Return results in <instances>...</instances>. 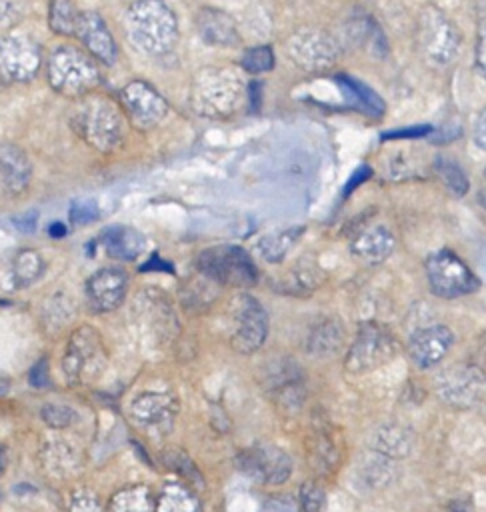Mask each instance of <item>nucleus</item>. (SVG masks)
Instances as JSON below:
<instances>
[{"mask_svg": "<svg viewBox=\"0 0 486 512\" xmlns=\"http://www.w3.org/2000/svg\"><path fill=\"white\" fill-rule=\"evenodd\" d=\"M124 26L130 42L152 56L168 52L178 40L176 16L162 0H136L130 4Z\"/></svg>", "mask_w": 486, "mask_h": 512, "instance_id": "nucleus-1", "label": "nucleus"}, {"mask_svg": "<svg viewBox=\"0 0 486 512\" xmlns=\"http://www.w3.org/2000/svg\"><path fill=\"white\" fill-rule=\"evenodd\" d=\"M74 130L100 152H112L124 136L120 110L106 98L90 96L74 110Z\"/></svg>", "mask_w": 486, "mask_h": 512, "instance_id": "nucleus-2", "label": "nucleus"}, {"mask_svg": "<svg viewBox=\"0 0 486 512\" xmlns=\"http://www.w3.org/2000/svg\"><path fill=\"white\" fill-rule=\"evenodd\" d=\"M462 44L458 28L450 18L436 6H426L418 16L416 26V46L422 60L430 66L442 68L448 66Z\"/></svg>", "mask_w": 486, "mask_h": 512, "instance_id": "nucleus-3", "label": "nucleus"}, {"mask_svg": "<svg viewBox=\"0 0 486 512\" xmlns=\"http://www.w3.org/2000/svg\"><path fill=\"white\" fill-rule=\"evenodd\" d=\"M48 80L64 96H84L98 86L100 74L94 60L82 50L56 46L48 58Z\"/></svg>", "mask_w": 486, "mask_h": 512, "instance_id": "nucleus-4", "label": "nucleus"}, {"mask_svg": "<svg viewBox=\"0 0 486 512\" xmlns=\"http://www.w3.org/2000/svg\"><path fill=\"white\" fill-rule=\"evenodd\" d=\"M242 96V82L228 70H206L196 78L192 102L202 116L224 118L234 112Z\"/></svg>", "mask_w": 486, "mask_h": 512, "instance_id": "nucleus-5", "label": "nucleus"}, {"mask_svg": "<svg viewBox=\"0 0 486 512\" xmlns=\"http://www.w3.org/2000/svg\"><path fill=\"white\" fill-rule=\"evenodd\" d=\"M198 268L222 282L232 286H250L258 278V270L248 256V252L240 246H212L200 252L198 256Z\"/></svg>", "mask_w": 486, "mask_h": 512, "instance_id": "nucleus-6", "label": "nucleus"}, {"mask_svg": "<svg viewBox=\"0 0 486 512\" xmlns=\"http://www.w3.org/2000/svg\"><path fill=\"white\" fill-rule=\"evenodd\" d=\"M426 278L440 298H456L474 292L480 282L474 272L452 250L444 248L426 260Z\"/></svg>", "mask_w": 486, "mask_h": 512, "instance_id": "nucleus-7", "label": "nucleus"}, {"mask_svg": "<svg viewBox=\"0 0 486 512\" xmlns=\"http://www.w3.org/2000/svg\"><path fill=\"white\" fill-rule=\"evenodd\" d=\"M106 366V352L98 332L90 326L78 328L64 354V372L70 382L80 384L100 376Z\"/></svg>", "mask_w": 486, "mask_h": 512, "instance_id": "nucleus-8", "label": "nucleus"}, {"mask_svg": "<svg viewBox=\"0 0 486 512\" xmlns=\"http://www.w3.org/2000/svg\"><path fill=\"white\" fill-rule=\"evenodd\" d=\"M396 352L394 338L376 324L360 326L352 346L346 354V370L352 374H362L378 368Z\"/></svg>", "mask_w": 486, "mask_h": 512, "instance_id": "nucleus-9", "label": "nucleus"}, {"mask_svg": "<svg viewBox=\"0 0 486 512\" xmlns=\"http://www.w3.org/2000/svg\"><path fill=\"white\" fill-rule=\"evenodd\" d=\"M232 322H234L232 346L238 352L250 354V352H256L264 344L266 334H268V316L256 298L242 294L234 302Z\"/></svg>", "mask_w": 486, "mask_h": 512, "instance_id": "nucleus-10", "label": "nucleus"}, {"mask_svg": "<svg viewBox=\"0 0 486 512\" xmlns=\"http://www.w3.org/2000/svg\"><path fill=\"white\" fill-rule=\"evenodd\" d=\"M288 54L296 66L308 72H322L336 62L338 48L322 30H298L288 40Z\"/></svg>", "mask_w": 486, "mask_h": 512, "instance_id": "nucleus-11", "label": "nucleus"}, {"mask_svg": "<svg viewBox=\"0 0 486 512\" xmlns=\"http://www.w3.org/2000/svg\"><path fill=\"white\" fill-rule=\"evenodd\" d=\"M238 468L264 484H282L290 478L292 462L284 450L272 444H256L238 456Z\"/></svg>", "mask_w": 486, "mask_h": 512, "instance_id": "nucleus-12", "label": "nucleus"}, {"mask_svg": "<svg viewBox=\"0 0 486 512\" xmlns=\"http://www.w3.org/2000/svg\"><path fill=\"white\" fill-rule=\"evenodd\" d=\"M178 402L166 392H142L130 404L132 420L150 434H164L172 428Z\"/></svg>", "mask_w": 486, "mask_h": 512, "instance_id": "nucleus-13", "label": "nucleus"}, {"mask_svg": "<svg viewBox=\"0 0 486 512\" xmlns=\"http://www.w3.org/2000/svg\"><path fill=\"white\" fill-rule=\"evenodd\" d=\"M122 104L138 128L156 126L168 112L166 100L144 80H132L122 88Z\"/></svg>", "mask_w": 486, "mask_h": 512, "instance_id": "nucleus-14", "label": "nucleus"}, {"mask_svg": "<svg viewBox=\"0 0 486 512\" xmlns=\"http://www.w3.org/2000/svg\"><path fill=\"white\" fill-rule=\"evenodd\" d=\"M482 378L476 366H450L438 374L436 392L446 404L468 408L478 400Z\"/></svg>", "mask_w": 486, "mask_h": 512, "instance_id": "nucleus-15", "label": "nucleus"}, {"mask_svg": "<svg viewBox=\"0 0 486 512\" xmlns=\"http://www.w3.org/2000/svg\"><path fill=\"white\" fill-rule=\"evenodd\" d=\"M2 72L10 80H32L40 68V50L26 36H6L0 50Z\"/></svg>", "mask_w": 486, "mask_h": 512, "instance_id": "nucleus-16", "label": "nucleus"}, {"mask_svg": "<svg viewBox=\"0 0 486 512\" xmlns=\"http://www.w3.org/2000/svg\"><path fill=\"white\" fill-rule=\"evenodd\" d=\"M454 336L444 324H428L412 332L408 340V352L418 368L436 366L452 348Z\"/></svg>", "mask_w": 486, "mask_h": 512, "instance_id": "nucleus-17", "label": "nucleus"}, {"mask_svg": "<svg viewBox=\"0 0 486 512\" xmlns=\"http://www.w3.org/2000/svg\"><path fill=\"white\" fill-rule=\"evenodd\" d=\"M128 276L118 268H102L86 282V296L90 308L96 312H110L118 308L126 296Z\"/></svg>", "mask_w": 486, "mask_h": 512, "instance_id": "nucleus-18", "label": "nucleus"}, {"mask_svg": "<svg viewBox=\"0 0 486 512\" xmlns=\"http://www.w3.org/2000/svg\"><path fill=\"white\" fill-rule=\"evenodd\" d=\"M76 36L88 48V52L102 64L112 66L116 62V42L96 12H82Z\"/></svg>", "mask_w": 486, "mask_h": 512, "instance_id": "nucleus-19", "label": "nucleus"}, {"mask_svg": "<svg viewBox=\"0 0 486 512\" xmlns=\"http://www.w3.org/2000/svg\"><path fill=\"white\" fill-rule=\"evenodd\" d=\"M394 250V236L384 226H370L360 230L350 242L352 256L364 266L382 264Z\"/></svg>", "mask_w": 486, "mask_h": 512, "instance_id": "nucleus-20", "label": "nucleus"}, {"mask_svg": "<svg viewBox=\"0 0 486 512\" xmlns=\"http://www.w3.org/2000/svg\"><path fill=\"white\" fill-rule=\"evenodd\" d=\"M196 28L200 38L212 46H234L238 42L234 20L218 8H202L196 16Z\"/></svg>", "mask_w": 486, "mask_h": 512, "instance_id": "nucleus-21", "label": "nucleus"}, {"mask_svg": "<svg viewBox=\"0 0 486 512\" xmlns=\"http://www.w3.org/2000/svg\"><path fill=\"white\" fill-rule=\"evenodd\" d=\"M334 80H336L338 88L342 90V94L346 96V100L354 108H358V110H362V112H366L374 118H380L386 112L384 100L370 86H366L360 80H356L352 76H346V74H338Z\"/></svg>", "mask_w": 486, "mask_h": 512, "instance_id": "nucleus-22", "label": "nucleus"}, {"mask_svg": "<svg viewBox=\"0 0 486 512\" xmlns=\"http://www.w3.org/2000/svg\"><path fill=\"white\" fill-rule=\"evenodd\" d=\"M106 254L116 260H134L144 250V236L128 226H112L102 234Z\"/></svg>", "mask_w": 486, "mask_h": 512, "instance_id": "nucleus-23", "label": "nucleus"}, {"mask_svg": "<svg viewBox=\"0 0 486 512\" xmlns=\"http://www.w3.org/2000/svg\"><path fill=\"white\" fill-rule=\"evenodd\" d=\"M30 162L22 150L12 144L2 146V184L8 192H20L30 182Z\"/></svg>", "mask_w": 486, "mask_h": 512, "instance_id": "nucleus-24", "label": "nucleus"}, {"mask_svg": "<svg viewBox=\"0 0 486 512\" xmlns=\"http://www.w3.org/2000/svg\"><path fill=\"white\" fill-rule=\"evenodd\" d=\"M110 512H156V502L146 486H128L112 496Z\"/></svg>", "mask_w": 486, "mask_h": 512, "instance_id": "nucleus-25", "label": "nucleus"}, {"mask_svg": "<svg viewBox=\"0 0 486 512\" xmlns=\"http://www.w3.org/2000/svg\"><path fill=\"white\" fill-rule=\"evenodd\" d=\"M156 512H200L198 498L180 484H166L156 498Z\"/></svg>", "mask_w": 486, "mask_h": 512, "instance_id": "nucleus-26", "label": "nucleus"}, {"mask_svg": "<svg viewBox=\"0 0 486 512\" xmlns=\"http://www.w3.org/2000/svg\"><path fill=\"white\" fill-rule=\"evenodd\" d=\"M302 232H304V228L296 226V228H288V230H280L276 234L264 236L258 244L262 258L268 262H280L290 252V248L296 244V240L302 236Z\"/></svg>", "mask_w": 486, "mask_h": 512, "instance_id": "nucleus-27", "label": "nucleus"}, {"mask_svg": "<svg viewBox=\"0 0 486 512\" xmlns=\"http://www.w3.org/2000/svg\"><path fill=\"white\" fill-rule=\"evenodd\" d=\"M374 448L382 454H388V456H406L410 446H412V438L410 434L400 428V426H384L382 430H378L376 438H374Z\"/></svg>", "mask_w": 486, "mask_h": 512, "instance_id": "nucleus-28", "label": "nucleus"}, {"mask_svg": "<svg viewBox=\"0 0 486 512\" xmlns=\"http://www.w3.org/2000/svg\"><path fill=\"white\" fill-rule=\"evenodd\" d=\"M80 14L82 12H78L70 0H52L50 2V12H48L50 28L56 34H66V36L76 34Z\"/></svg>", "mask_w": 486, "mask_h": 512, "instance_id": "nucleus-29", "label": "nucleus"}, {"mask_svg": "<svg viewBox=\"0 0 486 512\" xmlns=\"http://www.w3.org/2000/svg\"><path fill=\"white\" fill-rule=\"evenodd\" d=\"M42 268H44V262L34 250L26 248V250H20L12 256V264H10L12 278L20 286H26V284L34 282L42 274Z\"/></svg>", "mask_w": 486, "mask_h": 512, "instance_id": "nucleus-30", "label": "nucleus"}, {"mask_svg": "<svg viewBox=\"0 0 486 512\" xmlns=\"http://www.w3.org/2000/svg\"><path fill=\"white\" fill-rule=\"evenodd\" d=\"M434 170L436 174L440 176V180L446 184V188L456 194V196H464L470 188V182H468V176L466 172L462 170L460 164H456L452 158H436L434 162Z\"/></svg>", "mask_w": 486, "mask_h": 512, "instance_id": "nucleus-31", "label": "nucleus"}, {"mask_svg": "<svg viewBox=\"0 0 486 512\" xmlns=\"http://www.w3.org/2000/svg\"><path fill=\"white\" fill-rule=\"evenodd\" d=\"M340 340H342L340 326L334 324L332 320H326L312 330L310 350L316 354H330L340 346Z\"/></svg>", "mask_w": 486, "mask_h": 512, "instance_id": "nucleus-32", "label": "nucleus"}, {"mask_svg": "<svg viewBox=\"0 0 486 512\" xmlns=\"http://www.w3.org/2000/svg\"><path fill=\"white\" fill-rule=\"evenodd\" d=\"M44 462L50 468L52 474H64V472H72L76 466V454L66 446V444H50L44 450Z\"/></svg>", "mask_w": 486, "mask_h": 512, "instance_id": "nucleus-33", "label": "nucleus"}, {"mask_svg": "<svg viewBox=\"0 0 486 512\" xmlns=\"http://www.w3.org/2000/svg\"><path fill=\"white\" fill-rule=\"evenodd\" d=\"M240 64L250 74L268 72L274 66V52H272L270 46H254V48H250L242 54Z\"/></svg>", "mask_w": 486, "mask_h": 512, "instance_id": "nucleus-34", "label": "nucleus"}, {"mask_svg": "<svg viewBox=\"0 0 486 512\" xmlns=\"http://www.w3.org/2000/svg\"><path fill=\"white\" fill-rule=\"evenodd\" d=\"M70 512H106L98 494L88 488H78L70 494Z\"/></svg>", "mask_w": 486, "mask_h": 512, "instance_id": "nucleus-35", "label": "nucleus"}, {"mask_svg": "<svg viewBox=\"0 0 486 512\" xmlns=\"http://www.w3.org/2000/svg\"><path fill=\"white\" fill-rule=\"evenodd\" d=\"M300 502L304 512H320L324 506V492L314 482H306L300 490Z\"/></svg>", "mask_w": 486, "mask_h": 512, "instance_id": "nucleus-36", "label": "nucleus"}, {"mask_svg": "<svg viewBox=\"0 0 486 512\" xmlns=\"http://www.w3.org/2000/svg\"><path fill=\"white\" fill-rule=\"evenodd\" d=\"M42 418L54 426V428H62V426H68L74 418L72 410L68 406H60V404H46L42 406Z\"/></svg>", "mask_w": 486, "mask_h": 512, "instance_id": "nucleus-37", "label": "nucleus"}, {"mask_svg": "<svg viewBox=\"0 0 486 512\" xmlns=\"http://www.w3.org/2000/svg\"><path fill=\"white\" fill-rule=\"evenodd\" d=\"M432 126L430 124H416V126H402V128H394V130H386L380 134L382 140H404V138H422L432 134Z\"/></svg>", "mask_w": 486, "mask_h": 512, "instance_id": "nucleus-38", "label": "nucleus"}, {"mask_svg": "<svg viewBox=\"0 0 486 512\" xmlns=\"http://www.w3.org/2000/svg\"><path fill=\"white\" fill-rule=\"evenodd\" d=\"M98 218V206L94 200H76L70 206V220L74 224H88Z\"/></svg>", "mask_w": 486, "mask_h": 512, "instance_id": "nucleus-39", "label": "nucleus"}, {"mask_svg": "<svg viewBox=\"0 0 486 512\" xmlns=\"http://www.w3.org/2000/svg\"><path fill=\"white\" fill-rule=\"evenodd\" d=\"M474 64L486 76V20L480 22L476 48H474Z\"/></svg>", "mask_w": 486, "mask_h": 512, "instance_id": "nucleus-40", "label": "nucleus"}, {"mask_svg": "<svg viewBox=\"0 0 486 512\" xmlns=\"http://www.w3.org/2000/svg\"><path fill=\"white\" fill-rule=\"evenodd\" d=\"M372 176V168L370 166H358L354 172H352V176L348 178V182H346V186H344V196H348L354 188H358L362 182H366L368 178Z\"/></svg>", "mask_w": 486, "mask_h": 512, "instance_id": "nucleus-41", "label": "nucleus"}, {"mask_svg": "<svg viewBox=\"0 0 486 512\" xmlns=\"http://www.w3.org/2000/svg\"><path fill=\"white\" fill-rule=\"evenodd\" d=\"M30 382L32 386L36 388H42L48 384V364H46V358H42L32 370H30Z\"/></svg>", "mask_w": 486, "mask_h": 512, "instance_id": "nucleus-42", "label": "nucleus"}, {"mask_svg": "<svg viewBox=\"0 0 486 512\" xmlns=\"http://www.w3.org/2000/svg\"><path fill=\"white\" fill-rule=\"evenodd\" d=\"M474 142L478 148L486 150V108L478 114L474 122Z\"/></svg>", "mask_w": 486, "mask_h": 512, "instance_id": "nucleus-43", "label": "nucleus"}, {"mask_svg": "<svg viewBox=\"0 0 486 512\" xmlns=\"http://www.w3.org/2000/svg\"><path fill=\"white\" fill-rule=\"evenodd\" d=\"M36 218H38L36 212H26V214L14 216V218H12V224H14L20 232H32L34 226H36Z\"/></svg>", "mask_w": 486, "mask_h": 512, "instance_id": "nucleus-44", "label": "nucleus"}, {"mask_svg": "<svg viewBox=\"0 0 486 512\" xmlns=\"http://www.w3.org/2000/svg\"><path fill=\"white\" fill-rule=\"evenodd\" d=\"M248 92H250L252 110H258L260 108V96H262V84L258 80H252L250 86H248Z\"/></svg>", "mask_w": 486, "mask_h": 512, "instance_id": "nucleus-45", "label": "nucleus"}, {"mask_svg": "<svg viewBox=\"0 0 486 512\" xmlns=\"http://www.w3.org/2000/svg\"><path fill=\"white\" fill-rule=\"evenodd\" d=\"M474 366L480 370L482 376H486V342L482 344V348H480V352H478V360H476Z\"/></svg>", "mask_w": 486, "mask_h": 512, "instance_id": "nucleus-46", "label": "nucleus"}, {"mask_svg": "<svg viewBox=\"0 0 486 512\" xmlns=\"http://www.w3.org/2000/svg\"><path fill=\"white\" fill-rule=\"evenodd\" d=\"M48 232H50V236L60 238V236H64V234H66V226H64V224H60V222H54V224H50Z\"/></svg>", "mask_w": 486, "mask_h": 512, "instance_id": "nucleus-47", "label": "nucleus"}, {"mask_svg": "<svg viewBox=\"0 0 486 512\" xmlns=\"http://www.w3.org/2000/svg\"><path fill=\"white\" fill-rule=\"evenodd\" d=\"M484 178H486V172H484Z\"/></svg>", "mask_w": 486, "mask_h": 512, "instance_id": "nucleus-48", "label": "nucleus"}]
</instances>
